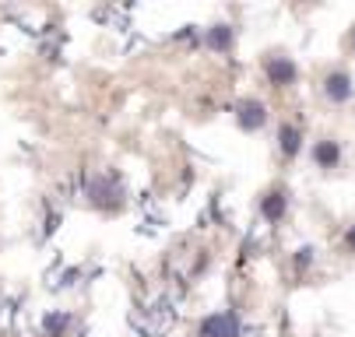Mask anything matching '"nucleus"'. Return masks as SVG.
Masks as SVG:
<instances>
[{
    "instance_id": "obj_8",
    "label": "nucleus",
    "mask_w": 355,
    "mask_h": 337,
    "mask_svg": "<svg viewBox=\"0 0 355 337\" xmlns=\"http://www.w3.org/2000/svg\"><path fill=\"white\" fill-rule=\"evenodd\" d=\"M208 42H211V46H229V28H215V32L208 35Z\"/></svg>"
},
{
    "instance_id": "obj_6",
    "label": "nucleus",
    "mask_w": 355,
    "mask_h": 337,
    "mask_svg": "<svg viewBox=\"0 0 355 337\" xmlns=\"http://www.w3.org/2000/svg\"><path fill=\"white\" fill-rule=\"evenodd\" d=\"M313 158L320 162V165H334L338 162V148L327 140V144H317V152H313Z\"/></svg>"
},
{
    "instance_id": "obj_7",
    "label": "nucleus",
    "mask_w": 355,
    "mask_h": 337,
    "mask_svg": "<svg viewBox=\"0 0 355 337\" xmlns=\"http://www.w3.org/2000/svg\"><path fill=\"white\" fill-rule=\"evenodd\" d=\"M282 211H285V201H282V194H271V197L264 201V215H268V218H278Z\"/></svg>"
},
{
    "instance_id": "obj_4",
    "label": "nucleus",
    "mask_w": 355,
    "mask_h": 337,
    "mask_svg": "<svg viewBox=\"0 0 355 337\" xmlns=\"http://www.w3.org/2000/svg\"><path fill=\"white\" fill-rule=\"evenodd\" d=\"M327 95L334 102H345L348 95H352V81H348V74H331L327 78Z\"/></svg>"
},
{
    "instance_id": "obj_9",
    "label": "nucleus",
    "mask_w": 355,
    "mask_h": 337,
    "mask_svg": "<svg viewBox=\"0 0 355 337\" xmlns=\"http://www.w3.org/2000/svg\"><path fill=\"white\" fill-rule=\"evenodd\" d=\"M348 239H352V246H355V232H352V235H348Z\"/></svg>"
},
{
    "instance_id": "obj_1",
    "label": "nucleus",
    "mask_w": 355,
    "mask_h": 337,
    "mask_svg": "<svg viewBox=\"0 0 355 337\" xmlns=\"http://www.w3.org/2000/svg\"><path fill=\"white\" fill-rule=\"evenodd\" d=\"M200 337H239V320L232 313H215L200 323Z\"/></svg>"
},
{
    "instance_id": "obj_5",
    "label": "nucleus",
    "mask_w": 355,
    "mask_h": 337,
    "mask_svg": "<svg viewBox=\"0 0 355 337\" xmlns=\"http://www.w3.org/2000/svg\"><path fill=\"white\" fill-rule=\"evenodd\" d=\"M282 152H285V155H295V152H299V130L288 127V123L282 127Z\"/></svg>"
},
{
    "instance_id": "obj_2",
    "label": "nucleus",
    "mask_w": 355,
    "mask_h": 337,
    "mask_svg": "<svg viewBox=\"0 0 355 337\" xmlns=\"http://www.w3.org/2000/svg\"><path fill=\"white\" fill-rule=\"evenodd\" d=\"M236 120H239V127H246V130H257V127L268 120V109H264V102H257V99H243V102L236 106Z\"/></svg>"
},
{
    "instance_id": "obj_3",
    "label": "nucleus",
    "mask_w": 355,
    "mask_h": 337,
    "mask_svg": "<svg viewBox=\"0 0 355 337\" xmlns=\"http://www.w3.org/2000/svg\"><path fill=\"white\" fill-rule=\"evenodd\" d=\"M268 78L275 84H288L295 78V64L292 60H268Z\"/></svg>"
}]
</instances>
